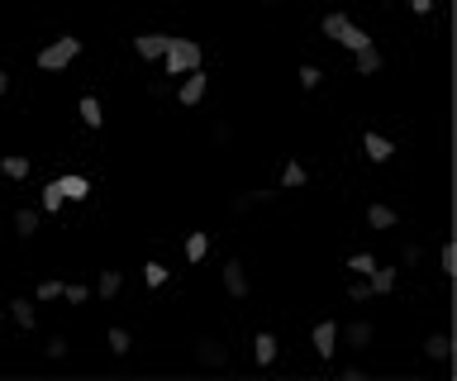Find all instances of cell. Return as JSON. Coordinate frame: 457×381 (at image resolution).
<instances>
[{
	"label": "cell",
	"mask_w": 457,
	"mask_h": 381,
	"mask_svg": "<svg viewBox=\"0 0 457 381\" xmlns=\"http://www.w3.org/2000/svg\"><path fill=\"white\" fill-rule=\"evenodd\" d=\"M105 343H110V348L119 353V358H124V353L134 348V338H129V329H110V338H105Z\"/></svg>",
	"instance_id": "484cf974"
},
{
	"label": "cell",
	"mask_w": 457,
	"mask_h": 381,
	"mask_svg": "<svg viewBox=\"0 0 457 381\" xmlns=\"http://www.w3.org/2000/svg\"><path fill=\"white\" fill-rule=\"evenodd\" d=\"M63 296H67V301H72V305H81V301H86V296H91V291H86V286H63Z\"/></svg>",
	"instance_id": "d590c367"
},
{
	"label": "cell",
	"mask_w": 457,
	"mask_h": 381,
	"mask_svg": "<svg viewBox=\"0 0 457 381\" xmlns=\"http://www.w3.org/2000/svg\"><path fill=\"white\" fill-rule=\"evenodd\" d=\"M367 281H372V296H386V291H395L400 272H395V267H377L372 277H367Z\"/></svg>",
	"instance_id": "5bb4252c"
},
{
	"label": "cell",
	"mask_w": 457,
	"mask_h": 381,
	"mask_svg": "<svg viewBox=\"0 0 457 381\" xmlns=\"http://www.w3.org/2000/svg\"><path fill=\"white\" fill-rule=\"evenodd\" d=\"M205 91H210V77L205 72H200V67H195V72H186V81H181V91H176V100H181V105H200V100H205Z\"/></svg>",
	"instance_id": "277c9868"
},
{
	"label": "cell",
	"mask_w": 457,
	"mask_h": 381,
	"mask_svg": "<svg viewBox=\"0 0 457 381\" xmlns=\"http://www.w3.org/2000/svg\"><path fill=\"white\" fill-rule=\"evenodd\" d=\"M252 358L267 367V363H276V333H257L252 338Z\"/></svg>",
	"instance_id": "4fadbf2b"
},
{
	"label": "cell",
	"mask_w": 457,
	"mask_h": 381,
	"mask_svg": "<svg viewBox=\"0 0 457 381\" xmlns=\"http://www.w3.org/2000/svg\"><path fill=\"white\" fill-rule=\"evenodd\" d=\"M81 53V38H72V33H63V38H53L48 48H38V67L43 72H63L72 58Z\"/></svg>",
	"instance_id": "7a4b0ae2"
},
{
	"label": "cell",
	"mask_w": 457,
	"mask_h": 381,
	"mask_svg": "<svg viewBox=\"0 0 457 381\" xmlns=\"http://www.w3.org/2000/svg\"><path fill=\"white\" fill-rule=\"evenodd\" d=\"M324 33H329L333 43L353 48V53H357L362 43H372V33H367V29H357V24H353L348 15H324Z\"/></svg>",
	"instance_id": "3957f363"
},
{
	"label": "cell",
	"mask_w": 457,
	"mask_h": 381,
	"mask_svg": "<svg viewBox=\"0 0 457 381\" xmlns=\"http://www.w3.org/2000/svg\"><path fill=\"white\" fill-rule=\"evenodd\" d=\"M224 286H229V296H234V301H243V296H248V272H243V262H238V257H229V262H224Z\"/></svg>",
	"instance_id": "9c48e42d"
},
{
	"label": "cell",
	"mask_w": 457,
	"mask_h": 381,
	"mask_svg": "<svg viewBox=\"0 0 457 381\" xmlns=\"http://www.w3.org/2000/svg\"><path fill=\"white\" fill-rule=\"evenodd\" d=\"M257 200H271V190H243V195H238V200H234L229 210H234V215H248V210L257 205Z\"/></svg>",
	"instance_id": "603a6c76"
},
{
	"label": "cell",
	"mask_w": 457,
	"mask_h": 381,
	"mask_svg": "<svg viewBox=\"0 0 457 381\" xmlns=\"http://www.w3.org/2000/svg\"><path fill=\"white\" fill-rule=\"evenodd\" d=\"M424 353L434 358V363H443V358L453 353V338H448V333H429V338H424Z\"/></svg>",
	"instance_id": "ac0fdd59"
},
{
	"label": "cell",
	"mask_w": 457,
	"mask_h": 381,
	"mask_svg": "<svg viewBox=\"0 0 457 381\" xmlns=\"http://www.w3.org/2000/svg\"><path fill=\"white\" fill-rule=\"evenodd\" d=\"M10 91V72H0V95Z\"/></svg>",
	"instance_id": "f35d334b"
},
{
	"label": "cell",
	"mask_w": 457,
	"mask_h": 381,
	"mask_svg": "<svg viewBox=\"0 0 457 381\" xmlns=\"http://www.w3.org/2000/svg\"><path fill=\"white\" fill-rule=\"evenodd\" d=\"M53 186L63 190V200H86V195H91V181H86L81 172H67V176H58Z\"/></svg>",
	"instance_id": "30bf717a"
},
{
	"label": "cell",
	"mask_w": 457,
	"mask_h": 381,
	"mask_svg": "<svg viewBox=\"0 0 457 381\" xmlns=\"http://www.w3.org/2000/svg\"><path fill=\"white\" fill-rule=\"evenodd\" d=\"M167 43H172V33H139V38H134V53L148 58V63H158L162 53H167Z\"/></svg>",
	"instance_id": "ba28073f"
},
{
	"label": "cell",
	"mask_w": 457,
	"mask_h": 381,
	"mask_svg": "<svg viewBox=\"0 0 457 381\" xmlns=\"http://www.w3.org/2000/svg\"><path fill=\"white\" fill-rule=\"evenodd\" d=\"M400 262H405V267H419V243H405V248H400Z\"/></svg>",
	"instance_id": "836d02e7"
},
{
	"label": "cell",
	"mask_w": 457,
	"mask_h": 381,
	"mask_svg": "<svg viewBox=\"0 0 457 381\" xmlns=\"http://www.w3.org/2000/svg\"><path fill=\"white\" fill-rule=\"evenodd\" d=\"M77 114H81V124H86V129H100V124H105V114H100V100H95V95H81Z\"/></svg>",
	"instance_id": "8fae6325"
},
{
	"label": "cell",
	"mask_w": 457,
	"mask_h": 381,
	"mask_svg": "<svg viewBox=\"0 0 457 381\" xmlns=\"http://www.w3.org/2000/svg\"><path fill=\"white\" fill-rule=\"evenodd\" d=\"M0 172L10 176V181H24V176H29V162H24V158H15V153H10V158H0Z\"/></svg>",
	"instance_id": "cb8c5ba5"
},
{
	"label": "cell",
	"mask_w": 457,
	"mask_h": 381,
	"mask_svg": "<svg viewBox=\"0 0 457 381\" xmlns=\"http://www.w3.org/2000/svg\"><path fill=\"white\" fill-rule=\"evenodd\" d=\"M319 81H324V72H319V67H310V63L300 67V86H305V91H315Z\"/></svg>",
	"instance_id": "f1b7e54d"
},
{
	"label": "cell",
	"mask_w": 457,
	"mask_h": 381,
	"mask_svg": "<svg viewBox=\"0 0 457 381\" xmlns=\"http://www.w3.org/2000/svg\"><path fill=\"white\" fill-rule=\"evenodd\" d=\"M362 148H367V158H372V162H386V158L395 153V143H391V139H381V134H367Z\"/></svg>",
	"instance_id": "7c38bea8"
},
{
	"label": "cell",
	"mask_w": 457,
	"mask_h": 381,
	"mask_svg": "<svg viewBox=\"0 0 457 381\" xmlns=\"http://www.w3.org/2000/svg\"><path fill=\"white\" fill-rule=\"evenodd\" d=\"M15 234H19V238H33V234H38V210H15Z\"/></svg>",
	"instance_id": "d6986e66"
},
{
	"label": "cell",
	"mask_w": 457,
	"mask_h": 381,
	"mask_svg": "<svg viewBox=\"0 0 457 381\" xmlns=\"http://www.w3.org/2000/svg\"><path fill=\"white\" fill-rule=\"evenodd\" d=\"M372 338H377V329H372L367 319H353V324H343V348L367 353V348H372Z\"/></svg>",
	"instance_id": "8992f818"
},
{
	"label": "cell",
	"mask_w": 457,
	"mask_h": 381,
	"mask_svg": "<svg viewBox=\"0 0 457 381\" xmlns=\"http://www.w3.org/2000/svg\"><path fill=\"white\" fill-rule=\"evenodd\" d=\"M43 210H48V215H58V210H63V190L53 186V181L43 186Z\"/></svg>",
	"instance_id": "83f0119b"
},
{
	"label": "cell",
	"mask_w": 457,
	"mask_h": 381,
	"mask_svg": "<svg viewBox=\"0 0 457 381\" xmlns=\"http://www.w3.org/2000/svg\"><path fill=\"white\" fill-rule=\"evenodd\" d=\"M195 363L200 367H229V343H220V338H195Z\"/></svg>",
	"instance_id": "5b68a950"
},
{
	"label": "cell",
	"mask_w": 457,
	"mask_h": 381,
	"mask_svg": "<svg viewBox=\"0 0 457 381\" xmlns=\"http://www.w3.org/2000/svg\"><path fill=\"white\" fill-rule=\"evenodd\" d=\"M119 286H124V277H119L114 267H105V272H100V281H95V296H100V301H110Z\"/></svg>",
	"instance_id": "e0dca14e"
},
{
	"label": "cell",
	"mask_w": 457,
	"mask_h": 381,
	"mask_svg": "<svg viewBox=\"0 0 457 381\" xmlns=\"http://www.w3.org/2000/svg\"><path fill=\"white\" fill-rule=\"evenodd\" d=\"M148 95H153V100H167V95H172V81H167V77L148 81Z\"/></svg>",
	"instance_id": "1f68e13d"
},
{
	"label": "cell",
	"mask_w": 457,
	"mask_h": 381,
	"mask_svg": "<svg viewBox=\"0 0 457 381\" xmlns=\"http://www.w3.org/2000/svg\"><path fill=\"white\" fill-rule=\"evenodd\" d=\"M343 267L353 272V277H372V272H377V257H372V253H353Z\"/></svg>",
	"instance_id": "44dd1931"
},
{
	"label": "cell",
	"mask_w": 457,
	"mask_h": 381,
	"mask_svg": "<svg viewBox=\"0 0 457 381\" xmlns=\"http://www.w3.org/2000/svg\"><path fill=\"white\" fill-rule=\"evenodd\" d=\"M10 315H15L19 329H33V319H38L33 315V301H10Z\"/></svg>",
	"instance_id": "7402d4cb"
},
{
	"label": "cell",
	"mask_w": 457,
	"mask_h": 381,
	"mask_svg": "<svg viewBox=\"0 0 457 381\" xmlns=\"http://www.w3.org/2000/svg\"><path fill=\"white\" fill-rule=\"evenodd\" d=\"M348 296H353V301H372V281H367V277H357V281L348 286Z\"/></svg>",
	"instance_id": "4dcf8cb0"
},
{
	"label": "cell",
	"mask_w": 457,
	"mask_h": 381,
	"mask_svg": "<svg viewBox=\"0 0 457 381\" xmlns=\"http://www.w3.org/2000/svg\"><path fill=\"white\" fill-rule=\"evenodd\" d=\"M267 5H281V0H267Z\"/></svg>",
	"instance_id": "ab89813d"
},
{
	"label": "cell",
	"mask_w": 457,
	"mask_h": 381,
	"mask_svg": "<svg viewBox=\"0 0 457 381\" xmlns=\"http://www.w3.org/2000/svg\"><path fill=\"white\" fill-rule=\"evenodd\" d=\"M162 63H167V77H186L200 67V43L195 38H172L167 53H162Z\"/></svg>",
	"instance_id": "6da1fadb"
},
{
	"label": "cell",
	"mask_w": 457,
	"mask_h": 381,
	"mask_svg": "<svg viewBox=\"0 0 457 381\" xmlns=\"http://www.w3.org/2000/svg\"><path fill=\"white\" fill-rule=\"evenodd\" d=\"M43 353H48V358H67V338H48Z\"/></svg>",
	"instance_id": "8d00e7d4"
},
{
	"label": "cell",
	"mask_w": 457,
	"mask_h": 381,
	"mask_svg": "<svg viewBox=\"0 0 457 381\" xmlns=\"http://www.w3.org/2000/svg\"><path fill=\"white\" fill-rule=\"evenodd\" d=\"M181 253H186V262H200V257L210 253V238L205 234H190L186 243H181Z\"/></svg>",
	"instance_id": "ffe728a7"
},
{
	"label": "cell",
	"mask_w": 457,
	"mask_h": 381,
	"mask_svg": "<svg viewBox=\"0 0 457 381\" xmlns=\"http://www.w3.org/2000/svg\"><path fill=\"white\" fill-rule=\"evenodd\" d=\"M53 296H63V281H38V301H53Z\"/></svg>",
	"instance_id": "e575fe53"
},
{
	"label": "cell",
	"mask_w": 457,
	"mask_h": 381,
	"mask_svg": "<svg viewBox=\"0 0 457 381\" xmlns=\"http://www.w3.org/2000/svg\"><path fill=\"white\" fill-rule=\"evenodd\" d=\"M439 272H443V277H453V272H457V248H453V243H443V253H439Z\"/></svg>",
	"instance_id": "4316f807"
},
{
	"label": "cell",
	"mask_w": 457,
	"mask_h": 381,
	"mask_svg": "<svg viewBox=\"0 0 457 381\" xmlns=\"http://www.w3.org/2000/svg\"><path fill=\"white\" fill-rule=\"evenodd\" d=\"M410 10H414V15H429V10H434V0H410Z\"/></svg>",
	"instance_id": "74e56055"
},
{
	"label": "cell",
	"mask_w": 457,
	"mask_h": 381,
	"mask_svg": "<svg viewBox=\"0 0 457 381\" xmlns=\"http://www.w3.org/2000/svg\"><path fill=\"white\" fill-rule=\"evenodd\" d=\"M367 224H372V229H395L400 215H395L391 205H372V210H367Z\"/></svg>",
	"instance_id": "2e32d148"
},
{
	"label": "cell",
	"mask_w": 457,
	"mask_h": 381,
	"mask_svg": "<svg viewBox=\"0 0 457 381\" xmlns=\"http://www.w3.org/2000/svg\"><path fill=\"white\" fill-rule=\"evenodd\" d=\"M310 343H315L319 358H333V348H338V324H333V319H319L315 333H310Z\"/></svg>",
	"instance_id": "52a82bcc"
},
{
	"label": "cell",
	"mask_w": 457,
	"mask_h": 381,
	"mask_svg": "<svg viewBox=\"0 0 457 381\" xmlns=\"http://www.w3.org/2000/svg\"><path fill=\"white\" fill-rule=\"evenodd\" d=\"M143 281H148V286H162V281H167V267H162V262H148V267H143Z\"/></svg>",
	"instance_id": "f546056e"
},
{
	"label": "cell",
	"mask_w": 457,
	"mask_h": 381,
	"mask_svg": "<svg viewBox=\"0 0 457 381\" xmlns=\"http://www.w3.org/2000/svg\"><path fill=\"white\" fill-rule=\"evenodd\" d=\"M353 58H357V72H381V48L377 43H362Z\"/></svg>",
	"instance_id": "9a60e30c"
},
{
	"label": "cell",
	"mask_w": 457,
	"mask_h": 381,
	"mask_svg": "<svg viewBox=\"0 0 457 381\" xmlns=\"http://www.w3.org/2000/svg\"><path fill=\"white\" fill-rule=\"evenodd\" d=\"M210 139H215V143H229V139H234V129H229V119H215V129H210Z\"/></svg>",
	"instance_id": "d6a6232c"
},
{
	"label": "cell",
	"mask_w": 457,
	"mask_h": 381,
	"mask_svg": "<svg viewBox=\"0 0 457 381\" xmlns=\"http://www.w3.org/2000/svg\"><path fill=\"white\" fill-rule=\"evenodd\" d=\"M281 186H286V190L305 186V167H300V162H286V172H281Z\"/></svg>",
	"instance_id": "d4e9b609"
}]
</instances>
